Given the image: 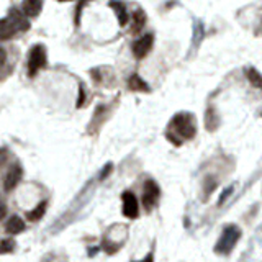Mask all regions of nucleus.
I'll return each instance as SVG.
<instances>
[{"label":"nucleus","mask_w":262,"mask_h":262,"mask_svg":"<svg viewBox=\"0 0 262 262\" xmlns=\"http://www.w3.org/2000/svg\"><path fill=\"white\" fill-rule=\"evenodd\" d=\"M195 133H197V126H195L194 115L179 113L170 121L167 138L176 146H181L184 140H192V138L195 136Z\"/></svg>","instance_id":"nucleus-1"},{"label":"nucleus","mask_w":262,"mask_h":262,"mask_svg":"<svg viewBox=\"0 0 262 262\" xmlns=\"http://www.w3.org/2000/svg\"><path fill=\"white\" fill-rule=\"evenodd\" d=\"M239 238H241V231L236 228V226H233V225L226 226L215 246V251L218 254H230L234 249V246H236Z\"/></svg>","instance_id":"nucleus-2"},{"label":"nucleus","mask_w":262,"mask_h":262,"mask_svg":"<svg viewBox=\"0 0 262 262\" xmlns=\"http://www.w3.org/2000/svg\"><path fill=\"white\" fill-rule=\"evenodd\" d=\"M46 66V50L43 45H34L30 50L28 56V74L33 75L36 74L39 69H43Z\"/></svg>","instance_id":"nucleus-3"},{"label":"nucleus","mask_w":262,"mask_h":262,"mask_svg":"<svg viewBox=\"0 0 262 262\" xmlns=\"http://www.w3.org/2000/svg\"><path fill=\"white\" fill-rule=\"evenodd\" d=\"M161 190L157 187V184L154 181H146L144 184V192H143V205L148 211L153 210L156 203L159 202Z\"/></svg>","instance_id":"nucleus-4"},{"label":"nucleus","mask_w":262,"mask_h":262,"mask_svg":"<svg viewBox=\"0 0 262 262\" xmlns=\"http://www.w3.org/2000/svg\"><path fill=\"white\" fill-rule=\"evenodd\" d=\"M153 41H154L153 34H144V36H141L138 41H135V45H133L135 56L138 59H143L151 51V48H153Z\"/></svg>","instance_id":"nucleus-5"},{"label":"nucleus","mask_w":262,"mask_h":262,"mask_svg":"<svg viewBox=\"0 0 262 262\" xmlns=\"http://www.w3.org/2000/svg\"><path fill=\"white\" fill-rule=\"evenodd\" d=\"M123 198V215L126 218H136L138 216V200L135 197V194L131 192H125L121 195Z\"/></svg>","instance_id":"nucleus-6"},{"label":"nucleus","mask_w":262,"mask_h":262,"mask_svg":"<svg viewBox=\"0 0 262 262\" xmlns=\"http://www.w3.org/2000/svg\"><path fill=\"white\" fill-rule=\"evenodd\" d=\"M22 176H23V170L20 165H13V167H10L9 174H7L5 181H4V189L7 192L13 190L18 185V182L22 181Z\"/></svg>","instance_id":"nucleus-7"},{"label":"nucleus","mask_w":262,"mask_h":262,"mask_svg":"<svg viewBox=\"0 0 262 262\" xmlns=\"http://www.w3.org/2000/svg\"><path fill=\"white\" fill-rule=\"evenodd\" d=\"M17 26L13 23V20L9 18H4L0 20V41H5V39H10L13 38V34L17 33Z\"/></svg>","instance_id":"nucleus-8"},{"label":"nucleus","mask_w":262,"mask_h":262,"mask_svg":"<svg viewBox=\"0 0 262 262\" xmlns=\"http://www.w3.org/2000/svg\"><path fill=\"white\" fill-rule=\"evenodd\" d=\"M22 9L26 17H38L43 9V0H23Z\"/></svg>","instance_id":"nucleus-9"},{"label":"nucleus","mask_w":262,"mask_h":262,"mask_svg":"<svg viewBox=\"0 0 262 262\" xmlns=\"http://www.w3.org/2000/svg\"><path fill=\"white\" fill-rule=\"evenodd\" d=\"M10 18L13 20V23H15V26L18 30H22V31L30 30V22L26 20L25 13H20L17 9H12L10 10Z\"/></svg>","instance_id":"nucleus-10"},{"label":"nucleus","mask_w":262,"mask_h":262,"mask_svg":"<svg viewBox=\"0 0 262 262\" xmlns=\"http://www.w3.org/2000/svg\"><path fill=\"white\" fill-rule=\"evenodd\" d=\"M128 87L131 89V91H135V92H149V91H151L149 85H148L146 82H144L138 74H133V75L129 77V80H128Z\"/></svg>","instance_id":"nucleus-11"},{"label":"nucleus","mask_w":262,"mask_h":262,"mask_svg":"<svg viewBox=\"0 0 262 262\" xmlns=\"http://www.w3.org/2000/svg\"><path fill=\"white\" fill-rule=\"evenodd\" d=\"M5 230H7V233H9V234H13V236H15V234H18V233H22L25 230L23 220L20 218V216H12L9 220V223H7Z\"/></svg>","instance_id":"nucleus-12"},{"label":"nucleus","mask_w":262,"mask_h":262,"mask_svg":"<svg viewBox=\"0 0 262 262\" xmlns=\"http://www.w3.org/2000/svg\"><path fill=\"white\" fill-rule=\"evenodd\" d=\"M110 7H112V9L116 12V18H118L120 25L121 26L126 25V22H128V12L125 9V5H123L121 2H110Z\"/></svg>","instance_id":"nucleus-13"},{"label":"nucleus","mask_w":262,"mask_h":262,"mask_svg":"<svg viewBox=\"0 0 262 262\" xmlns=\"http://www.w3.org/2000/svg\"><path fill=\"white\" fill-rule=\"evenodd\" d=\"M144 23H146V15H144V12L143 10H136L133 13V28H131V31H133V33L141 31Z\"/></svg>","instance_id":"nucleus-14"},{"label":"nucleus","mask_w":262,"mask_h":262,"mask_svg":"<svg viewBox=\"0 0 262 262\" xmlns=\"http://www.w3.org/2000/svg\"><path fill=\"white\" fill-rule=\"evenodd\" d=\"M247 74V79H249V82L254 85V87H257V89H262V75L256 71L254 67H249L246 71Z\"/></svg>","instance_id":"nucleus-15"},{"label":"nucleus","mask_w":262,"mask_h":262,"mask_svg":"<svg viewBox=\"0 0 262 262\" xmlns=\"http://www.w3.org/2000/svg\"><path fill=\"white\" fill-rule=\"evenodd\" d=\"M45 211H46V202H41V203L36 206V208L28 213V220H30V222H38V220L43 218Z\"/></svg>","instance_id":"nucleus-16"},{"label":"nucleus","mask_w":262,"mask_h":262,"mask_svg":"<svg viewBox=\"0 0 262 262\" xmlns=\"http://www.w3.org/2000/svg\"><path fill=\"white\" fill-rule=\"evenodd\" d=\"M15 249V241L13 239H4L0 241V254H9Z\"/></svg>","instance_id":"nucleus-17"},{"label":"nucleus","mask_w":262,"mask_h":262,"mask_svg":"<svg viewBox=\"0 0 262 262\" xmlns=\"http://www.w3.org/2000/svg\"><path fill=\"white\" fill-rule=\"evenodd\" d=\"M5 215H7V205H5L4 200L0 198V222L5 218Z\"/></svg>","instance_id":"nucleus-18"},{"label":"nucleus","mask_w":262,"mask_h":262,"mask_svg":"<svg viewBox=\"0 0 262 262\" xmlns=\"http://www.w3.org/2000/svg\"><path fill=\"white\" fill-rule=\"evenodd\" d=\"M112 167H113V165L112 164H107L105 165V167H103V170H102V174H100V179H102V181H103V179H105L108 174H110V170H112Z\"/></svg>","instance_id":"nucleus-19"},{"label":"nucleus","mask_w":262,"mask_h":262,"mask_svg":"<svg viewBox=\"0 0 262 262\" xmlns=\"http://www.w3.org/2000/svg\"><path fill=\"white\" fill-rule=\"evenodd\" d=\"M79 100H77V107H82V103H84V99H85V92H84V85H80V91H79Z\"/></svg>","instance_id":"nucleus-20"},{"label":"nucleus","mask_w":262,"mask_h":262,"mask_svg":"<svg viewBox=\"0 0 262 262\" xmlns=\"http://www.w3.org/2000/svg\"><path fill=\"white\" fill-rule=\"evenodd\" d=\"M231 192H233V187H230L228 190H225V192H223V195H222V198H220V205H222V203L225 202V200H226V198H228V197H230V194H231Z\"/></svg>","instance_id":"nucleus-21"},{"label":"nucleus","mask_w":262,"mask_h":262,"mask_svg":"<svg viewBox=\"0 0 262 262\" xmlns=\"http://www.w3.org/2000/svg\"><path fill=\"white\" fill-rule=\"evenodd\" d=\"M5 59H7V54H5V51L2 50V48H0V67L5 64Z\"/></svg>","instance_id":"nucleus-22"},{"label":"nucleus","mask_w":262,"mask_h":262,"mask_svg":"<svg viewBox=\"0 0 262 262\" xmlns=\"http://www.w3.org/2000/svg\"><path fill=\"white\" fill-rule=\"evenodd\" d=\"M61 2H64V0H61Z\"/></svg>","instance_id":"nucleus-23"}]
</instances>
